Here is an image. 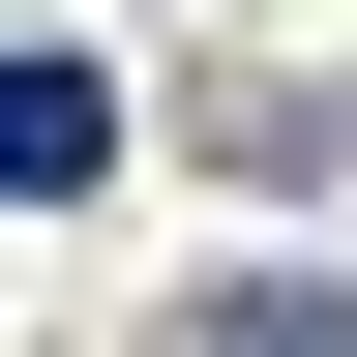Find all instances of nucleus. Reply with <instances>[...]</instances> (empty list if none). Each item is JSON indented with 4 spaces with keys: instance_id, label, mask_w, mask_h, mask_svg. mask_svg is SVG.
<instances>
[{
    "instance_id": "f257e3e1",
    "label": "nucleus",
    "mask_w": 357,
    "mask_h": 357,
    "mask_svg": "<svg viewBox=\"0 0 357 357\" xmlns=\"http://www.w3.org/2000/svg\"><path fill=\"white\" fill-rule=\"evenodd\" d=\"M0 178H30V208H89V178H119V89H89V60H30V89H0Z\"/></svg>"
}]
</instances>
